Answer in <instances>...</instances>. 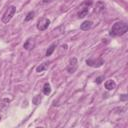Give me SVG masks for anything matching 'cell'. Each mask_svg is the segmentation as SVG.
Returning <instances> with one entry per match:
<instances>
[{
    "label": "cell",
    "mask_w": 128,
    "mask_h": 128,
    "mask_svg": "<svg viewBox=\"0 0 128 128\" xmlns=\"http://www.w3.org/2000/svg\"><path fill=\"white\" fill-rule=\"evenodd\" d=\"M127 30H128V25L126 22H123V21L116 22L110 29L109 35L112 37H119L124 35L127 32Z\"/></svg>",
    "instance_id": "1"
},
{
    "label": "cell",
    "mask_w": 128,
    "mask_h": 128,
    "mask_svg": "<svg viewBox=\"0 0 128 128\" xmlns=\"http://www.w3.org/2000/svg\"><path fill=\"white\" fill-rule=\"evenodd\" d=\"M16 13V7L15 6H10V7H8V9L6 10V12L4 13V15L2 16V22L3 23H8L11 19H12V17L14 16V14Z\"/></svg>",
    "instance_id": "2"
},
{
    "label": "cell",
    "mask_w": 128,
    "mask_h": 128,
    "mask_svg": "<svg viewBox=\"0 0 128 128\" xmlns=\"http://www.w3.org/2000/svg\"><path fill=\"white\" fill-rule=\"evenodd\" d=\"M86 64L90 67L98 68V67H101L104 64V60L101 57H99L97 59H88V60H86Z\"/></svg>",
    "instance_id": "3"
},
{
    "label": "cell",
    "mask_w": 128,
    "mask_h": 128,
    "mask_svg": "<svg viewBox=\"0 0 128 128\" xmlns=\"http://www.w3.org/2000/svg\"><path fill=\"white\" fill-rule=\"evenodd\" d=\"M50 25V20L48 18H41L37 23V29L40 31L46 30Z\"/></svg>",
    "instance_id": "4"
},
{
    "label": "cell",
    "mask_w": 128,
    "mask_h": 128,
    "mask_svg": "<svg viewBox=\"0 0 128 128\" xmlns=\"http://www.w3.org/2000/svg\"><path fill=\"white\" fill-rule=\"evenodd\" d=\"M77 68H78V61H77V59H76V58L70 59L69 64H68V66H67V71H68V73L73 74V73L77 70Z\"/></svg>",
    "instance_id": "5"
},
{
    "label": "cell",
    "mask_w": 128,
    "mask_h": 128,
    "mask_svg": "<svg viewBox=\"0 0 128 128\" xmlns=\"http://www.w3.org/2000/svg\"><path fill=\"white\" fill-rule=\"evenodd\" d=\"M23 47H24V49H26V50H28V51H30V50H32V49H34V47H35V40H34V39H32V38L27 39V40H26V42L24 43Z\"/></svg>",
    "instance_id": "6"
},
{
    "label": "cell",
    "mask_w": 128,
    "mask_h": 128,
    "mask_svg": "<svg viewBox=\"0 0 128 128\" xmlns=\"http://www.w3.org/2000/svg\"><path fill=\"white\" fill-rule=\"evenodd\" d=\"M105 88L108 90V91H111V90H114L116 88V83L114 80H107L105 82Z\"/></svg>",
    "instance_id": "7"
},
{
    "label": "cell",
    "mask_w": 128,
    "mask_h": 128,
    "mask_svg": "<svg viewBox=\"0 0 128 128\" xmlns=\"http://www.w3.org/2000/svg\"><path fill=\"white\" fill-rule=\"evenodd\" d=\"M92 25H93L92 21H84V22L81 24L80 28H81V30H83V31H87V30L91 29Z\"/></svg>",
    "instance_id": "8"
},
{
    "label": "cell",
    "mask_w": 128,
    "mask_h": 128,
    "mask_svg": "<svg viewBox=\"0 0 128 128\" xmlns=\"http://www.w3.org/2000/svg\"><path fill=\"white\" fill-rule=\"evenodd\" d=\"M88 13H89V8L85 7V8H83L82 10H80L78 12V17L79 18H84V17H86L88 15Z\"/></svg>",
    "instance_id": "9"
},
{
    "label": "cell",
    "mask_w": 128,
    "mask_h": 128,
    "mask_svg": "<svg viewBox=\"0 0 128 128\" xmlns=\"http://www.w3.org/2000/svg\"><path fill=\"white\" fill-rule=\"evenodd\" d=\"M48 66H49V63H42V64H40V65L36 68V72H38V73L43 72V71H45V70L48 68Z\"/></svg>",
    "instance_id": "10"
},
{
    "label": "cell",
    "mask_w": 128,
    "mask_h": 128,
    "mask_svg": "<svg viewBox=\"0 0 128 128\" xmlns=\"http://www.w3.org/2000/svg\"><path fill=\"white\" fill-rule=\"evenodd\" d=\"M104 8H105V4H104L103 2H97V3H96V7H95V12H96V13H99V12H101Z\"/></svg>",
    "instance_id": "11"
},
{
    "label": "cell",
    "mask_w": 128,
    "mask_h": 128,
    "mask_svg": "<svg viewBox=\"0 0 128 128\" xmlns=\"http://www.w3.org/2000/svg\"><path fill=\"white\" fill-rule=\"evenodd\" d=\"M56 44L54 43V44H52V45H50V47L48 48V50L46 51V56L48 57V56H51L52 54H53V52L55 51V48H56Z\"/></svg>",
    "instance_id": "12"
},
{
    "label": "cell",
    "mask_w": 128,
    "mask_h": 128,
    "mask_svg": "<svg viewBox=\"0 0 128 128\" xmlns=\"http://www.w3.org/2000/svg\"><path fill=\"white\" fill-rule=\"evenodd\" d=\"M43 93L45 95H49L51 93V87H50V85L48 83H46L44 85V87H43Z\"/></svg>",
    "instance_id": "13"
},
{
    "label": "cell",
    "mask_w": 128,
    "mask_h": 128,
    "mask_svg": "<svg viewBox=\"0 0 128 128\" xmlns=\"http://www.w3.org/2000/svg\"><path fill=\"white\" fill-rule=\"evenodd\" d=\"M34 15H35V13H34L33 11H31V12H29V13L27 14V16L25 17V22H28V21H30V20H32V19L34 18Z\"/></svg>",
    "instance_id": "14"
},
{
    "label": "cell",
    "mask_w": 128,
    "mask_h": 128,
    "mask_svg": "<svg viewBox=\"0 0 128 128\" xmlns=\"http://www.w3.org/2000/svg\"><path fill=\"white\" fill-rule=\"evenodd\" d=\"M41 96L40 95H37V96H35L34 98H33V103L35 104V105H37V104H39V102L41 101Z\"/></svg>",
    "instance_id": "15"
},
{
    "label": "cell",
    "mask_w": 128,
    "mask_h": 128,
    "mask_svg": "<svg viewBox=\"0 0 128 128\" xmlns=\"http://www.w3.org/2000/svg\"><path fill=\"white\" fill-rule=\"evenodd\" d=\"M103 79H104V76H100V77L96 78V83H97V84H100V83L103 81Z\"/></svg>",
    "instance_id": "16"
},
{
    "label": "cell",
    "mask_w": 128,
    "mask_h": 128,
    "mask_svg": "<svg viewBox=\"0 0 128 128\" xmlns=\"http://www.w3.org/2000/svg\"><path fill=\"white\" fill-rule=\"evenodd\" d=\"M127 99H128V97H127L126 94H123V95H121V97H120V100H121V101H126Z\"/></svg>",
    "instance_id": "17"
},
{
    "label": "cell",
    "mask_w": 128,
    "mask_h": 128,
    "mask_svg": "<svg viewBox=\"0 0 128 128\" xmlns=\"http://www.w3.org/2000/svg\"><path fill=\"white\" fill-rule=\"evenodd\" d=\"M53 0H42V2L43 3H50V2H52Z\"/></svg>",
    "instance_id": "18"
},
{
    "label": "cell",
    "mask_w": 128,
    "mask_h": 128,
    "mask_svg": "<svg viewBox=\"0 0 128 128\" xmlns=\"http://www.w3.org/2000/svg\"><path fill=\"white\" fill-rule=\"evenodd\" d=\"M0 120H1V116H0Z\"/></svg>",
    "instance_id": "19"
}]
</instances>
